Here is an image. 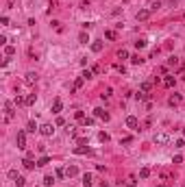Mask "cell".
<instances>
[{
	"label": "cell",
	"instance_id": "6da1fadb",
	"mask_svg": "<svg viewBox=\"0 0 185 187\" xmlns=\"http://www.w3.org/2000/svg\"><path fill=\"white\" fill-rule=\"evenodd\" d=\"M39 133L44 135V137H50V135L54 133V128H52V124H44V126H39Z\"/></svg>",
	"mask_w": 185,
	"mask_h": 187
},
{
	"label": "cell",
	"instance_id": "30bf717a",
	"mask_svg": "<svg viewBox=\"0 0 185 187\" xmlns=\"http://www.w3.org/2000/svg\"><path fill=\"white\" fill-rule=\"evenodd\" d=\"M22 163H24V167H26V170H35V163H33V159H29V157H26Z\"/></svg>",
	"mask_w": 185,
	"mask_h": 187
},
{
	"label": "cell",
	"instance_id": "8992f818",
	"mask_svg": "<svg viewBox=\"0 0 185 187\" xmlns=\"http://www.w3.org/2000/svg\"><path fill=\"white\" fill-rule=\"evenodd\" d=\"M96 118H100V120H105V122H107V120H109V113L105 111V109H96Z\"/></svg>",
	"mask_w": 185,
	"mask_h": 187
},
{
	"label": "cell",
	"instance_id": "ac0fdd59",
	"mask_svg": "<svg viewBox=\"0 0 185 187\" xmlns=\"http://www.w3.org/2000/svg\"><path fill=\"white\" fill-rule=\"evenodd\" d=\"M76 167H68V170H65V176H76Z\"/></svg>",
	"mask_w": 185,
	"mask_h": 187
},
{
	"label": "cell",
	"instance_id": "9a60e30c",
	"mask_svg": "<svg viewBox=\"0 0 185 187\" xmlns=\"http://www.w3.org/2000/svg\"><path fill=\"white\" fill-rule=\"evenodd\" d=\"M139 176H141V178H148V176H150V170H148V167H141V170H139Z\"/></svg>",
	"mask_w": 185,
	"mask_h": 187
},
{
	"label": "cell",
	"instance_id": "4fadbf2b",
	"mask_svg": "<svg viewBox=\"0 0 185 187\" xmlns=\"http://www.w3.org/2000/svg\"><path fill=\"white\" fill-rule=\"evenodd\" d=\"M48 163H50V157H41V159L37 161V165H39V167H44V165H48Z\"/></svg>",
	"mask_w": 185,
	"mask_h": 187
},
{
	"label": "cell",
	"instance_id": "4dcf8cb0",
	"mask_svg": "<svg viewBox=\"0 0 185 187\" xmlns=\"http://www.w3.org/2000/svg\"><path fill=\"white\" fill-rule=\"evenodd\" d=\"M131 61H133V63H135V65H139V63H141V61H144V59H141V57H133Z\"/></svg>",
	"mask_w": 185,
	"mask_h": 187
},
{
	"label": "cell",
	"instance_id": "d6986e66",
	"mask_svg": "<svg viewBox=\"0 0 185 187\" xmlns=\"http://www.w3.org/2000/svg\"><path fill=\"white\" fill-rule=\"evenodd\" d=\"M150 89H152V85H150V83H141V91H144V94H148Z\"/></svg>",
	"mask_w": 185,
	"mask_h": 187
},
{
	"label": "cell",
	"instance_id": "e0dca14e",
	"mask_svg": "<svg viewBox=\"0 0 185 187\" xmlns=\"http://www.w3.org/2000/svg\"><path fill=\"white\" fill-rule=\"evenodd\" d=\"M92 50H94V52H100V50H102V44H100V41H94V44H92Z\"/></svg>",
	"mask_w": 185,
	"mask_h": 187
},
{
	"label": "cell",
	"instance_id": "603a6c76",
	"mask_svg": "<svg viewBox=\"0 0 185 187\" xmlns=\"http://www.w3.org/2000/svg\"><path fill=\"white\" fill-rule=\"evenodd\" d=\"M118 59H129V52L127 50H120V52H118Z\"/></svg>",
	"mask_w": 185,
	"mask_h": 187
},
{
	"label": "cell",
	"instance_id": "e575fe53",
	"mask_svg": "<svg viewBox=\"0 0 185 187\" xmlns=\"http://www.w3.org/2000/svg\"><path fill=\"white\" fill-rule=\"evenodd\" d=\"M174 146H176V148H183V146H185V142H183V139H176Z\"/></svg>",
	"mask_w": 185,
	"mask_h": 187
},
{
	"label": "cell",
	"instance_id": "836d02e7",
	"mask_svg": "<svg viewBox=\"0 0 185 187\" xmlns=\"http://www.w3.org/2000/svg\"><path fill=\"white\" fill-rule=\"evenodd\" d=\"M83 79H85V81L92 79V72H89V70H85V72H83Z\"/></svg>",
	"mask_w": 185,
	"mask_h": 187
},
{
	"label": "cell",
	"instance_id": "cb8c5ba5",
	"mask_svg": "<svg viewBox=\"0 0 185 187\" xmlns=\"http://www.w3.org/2000/svg\"><path fill=\"white\" fill-rule=\"evenodd\" d=\"M105 37H107V39H116V30H107Z\"/></svg>",
	"mask_w": 185,
	"mask_h": 187
},
{
	"label": "cell",
	"instance_id": "277c9868",
	"mask_svg": "<svg viewBox=\"0 0 185 187\" xmlns=\"http://www.w3.org/2000/svg\"><path fill=\"white\" fill-rule=\"evenodd\" d=\"M127 126H129V128H133V131H137V118L129 115V118H127Z\"/></svg>",
	"mask_w": 185,
	"mask_h": 187
},
{
	"label": "cell",
	"instance_id": "d4e9b609",
	"mask_svg": "<svg viewBox=\"0 0 185 187\" xmlns=\"http://www.w3.org/2000/svg\"><path fill=\"white\" fill-rule=\"evenodd\" d=\"M74 152H76V154H85V152H89V150H87V148H85V146H81V148H76Z\"/></svg>",
	"mask_w": 185,
	"mask_h": 187
},
{
	"label": "cell",
	"instance_id": "44dd1931",
	"mask_svg": "<svg viewBox=\"0 0 185 187\" xmlns=\"http://www.w3.org/2000/svg\"><path fill=\"white\" fill-rule=\"evenodd\" d=\"M78 39H81V44H87V41H89V35H87V33H81V37H78Z\"/></svg>",
	"mask_w": 185,
	"mask_h": 187
},
{
	"label": "cell",
	"instance_id": "f1b7e54d",
	"mask_svg": "<svg viewBox=\"0 0 185 187\" xmlns=\"http://www.w3.org/2000/svg\"><path fill=\"white\" fill-rule=\"evenodd\" d=\"M98 139H100V142H107L109 135H107V133H100V135H98Z\"/></svg>",
	"mask_w": 185,
	"mask_h": 187
},
{
	"label": "cell",
	"instance_id": "8d00e7d4",
	"mask_svg": "<svg viewBox=\"0 0 185 187\" xmlns=\"http://www.w3.org/2000/svg\"><path fill=\"white\" fill-rule=\"evenodd\" d=\"M183 137H185V128H183Z\"/></svg>",
	"mask_w": 185,
	"mask_h": 187
},
{
	"label": "cell",
	"instance_id": "8fae6325",
	"mask_svg": "<svg viewBox=\"0 0 185 187\" xmlns=\"http://www.w3.org/2000/svg\"><path fill=\"white\" fill-rule=\"evenodd\" d=\"M174 76H166V81H163V85H166V87H174Z\"/></svg>",
	"mask_w": 185,
	"mask_h": 187
},
{
	"label": "cell",
	"instance_id": "5b68a950",
	"mask_svg": "<svg viewBox=\"0 0 185 187\" xmlns=\"http://www.w3.org/2000/svg\"><path fill=\"white\" fill-rule=\"evenodd\" d=\"M61 109H63V102H61V100H54V104H52V113H61Z\"/></svg>",
	"mask_w": 185,
	"mask_h": 187
},
{
	"label": "cell",
	"instance_id": "52a82bcc",
	"mask_svg": "<svg viewBox=\"0 0 185 187\" xmlns=\"http://www.w3.org/2000/svg\"><path fill=\"white\" fill-rule=\"evenodd\" d=\"M83 185H85V187H92V185H94L92 174H83Z\"/></svg>",
	"mask_w": 185,
	"mask_h": 187
},
{
	"label": "cell",
	"instance_id": "f546056e",
	"mask_svg": "<svg viewBox=\"0 0 185 187\" xmlns=\"http://www.w3.org/2000/svg\"><path fill=\"white\" fill-rule=\"evenodd\" d=\"M168 63H170V65H176V63H179V57H170V61H168Z\"/></svg>",
	"mask_w": 185,
	"mask_h": 187
},
{
	"label": "cell",
	"instance_id": "5bb4252c",
	"mask_svg": "<svg viewBox=\"0 0 185 187\" xmlns=\"http://www.w3.org/2000/svg\"><path fill=\"white\" fill-rule=\"evenodd\" d=\"M148 15H150V11H146V9H144V11H139V13H137V20H146Z\"/></svg>",
	"mask_w": 185,
	"mask_h": 187
},
{
	"label": "cell",
	"instance_id": "2e32d148",
	"mask_svg": "<svg viewBox=\"0 0 185 187\" xmlns=\"http://www.w3.org/2000/svg\"><path fill=\"white\" fill-rule=\"evenodd\" d=\"M15 185H18V187H24V185H26V178H24V176H18V178H15Z\"/></svg>",
	"mask_w": 185,
	"mask_h": 187
},
{
	"label": "cell",
	"instance_id": "4316f807",
	"mask_svg": "<svg viewBox=\"0 0 185 187\" xmlns=\"http://www.w3.org/2000/svg\"><path fill=\"white\" fill-rule=\"evenodd\" d=\"M18 176H20V174L15 172V170H9V178H13V181H15V178H18Z\"/></svg>",
	"mask_w": 185,
	"mask_h": 187
},
{
	"label": "cell",
	"instance_id": "ba28073f",
	"mask_svg": "<svg viewBox=\"0 0 185 187\" xmlns=\"http://www.w3.org/2000/svg\"><path fill=\"white\" fill-rule=\"evenodd\" d=\"M52 185H54V176H50V174L44 176V187H52Z\"/></svg>",
	"mask_w": 185,
	"mask_h": 187
},
{
	"label": "cell",
	"instance_id": "ffe728a7",
	"mask_svg": "<svg viewBox=\"0 0 185 187\" xmlns=\"http://www.w3.org/2000/svg\"><path fill=\"white\" fill-rule=\"evenodd\" d=\"M179 102H181V96H179V94H174V96L170 98V104H179Z\"/></svg>",
	"mask_w": 185,
	"mask_h": 187
},
{
	"label": "cell",
	"instance_id": "7402d4cb",
	"mask_svg": "<svg viewBox=\"0 0 185 187\" xmlns=\"http://www.w3.org/2000/svg\"><path fill=\"white\" fill-rule=\"evenodd\" d=\"M35 131H37V124L31 120V122H29V133H35Z\"/></svg>",
	"mask_w": 185,
	"mask_h": 187
},
{
	"label": "cell",
	"instance_id": "3957f363",
	"mask_svg": "<svg viewBox=\"0 0 185 187\" xmlns=\"http://www.w3.org/2000/svg\"><path fill=\"white\" fill-rule=\"evenodd\" d=\"M5 111H7V120H11L13 118V102H5Z\"/></svg>",
	"mask_w": 185,
	"mask_h": 187
},
{
	"label": "cell",
	"instance_id": "9c48e42d",
	"mask_svg": "<svg viewBox=\"0 0 185 187\" xmlns=\"http://www.w3.org/2000/svg\"><path fill=\"white\" fill-rule=\"evenodd\" d=\"M166 142H168V135H163V133L155 135V144H166Z\"/></svg>",
	"mask_w": 185,
	"mask_h": 187
},
{
	"label": "cell",
	"instance_id": "83f0119b",
	"mask_svg": "<svg viewBox=\"0 0 185 187\" xmlns=\"http://www.w3.org/2000/svg\"><path fill=\"white\" fill-rule=\"evenodd\" d=\"M0 24L7 26V24H9V18H7V15H2V18H0Z\"/></svg>",
	"mask_w": 185,
	"mask_h": 187
},
{
	"label": "cell",
	"instance_id": "d6a6232c",
	"mask_svg": "<svg viewBox=\"0 0 185 187\" xmlns=\"http://www.w3.org/2000/svg\"><path fill=\"white\" fill-rule=\"evenodd\" d=\"M172 163H183V157H181V154H176V157L172 159Z\"/></svg>",
	"mask_w": 185,
	"mask_h": 187
},
{
	"label": "cell",
	"instance_id": "7a4b0ae2",
	"mask_svg": "<svg viewBox=\"0 0 185 187\" xmlns=\"http://www.w3.org/2000/svg\"><path fill=\"white\" fill-rule=\"evenodd\" d=\"M18 148H20V150H24V148H26V133H24V131H20V133H18Z\"/></svg>",
	"mask_w": 185,
	"mask_h": 187
},
{
	"label": "cell",
	"instance_id": "1f68e13d",
	"mask_svg": "<svg viewBox=\"0 0 185 187\" xmlns=\"http://www.w3.org/2000/svg\"><path fill=\"white\" fill-rule=\"evenodd\" d=\"M74 115H76V120H85V113H83V111H76Z\"/></svg>",
	"mask_w": 185,
	"mask_h": 187
},
{
	"label": "cell",
	"instance_id": "7c38bea8",
	"mask_svg": "<svg viewBox=\"0 0 185 187\" xmlns=\"http://www.w3.org/2000/svg\"><path fill=\"white\" fill-rule=\"evenodd\" d=\"M35 81H37V74H35V72H29V74H26V83H35Z\"/></svg>",
	"mask_w": 185,
	"mask_h": 187
},
{
	"label": "cell",
	"instance_id": "484cf974",
	"mask_svg": "<svg viewBox=\"0 0 185 187\" xmlns=\"http://www.w3.org/2000/svg\"><path fill=\"white\" fill-rule=\"evenodd\" d=\"M35 102V94H29V96H26V104H33Z\"/></svg>",
	"mask_w": 185,
	"mask_h": 187
},
{
	"label": "cell",
	"instance_id": "d590c367",
	"mask_svg": "<svg viewBox=\"0 0 185 187\" xmlns=\"http://www.w3.org/2000/svg\"><path fill=\"white\" fill-rule=\"evenodd\" d=\"M157 187H166V185H157Z\"/></svg>",
	"mask_w": 185,
	"mask_h": 187
}]
</instances>
